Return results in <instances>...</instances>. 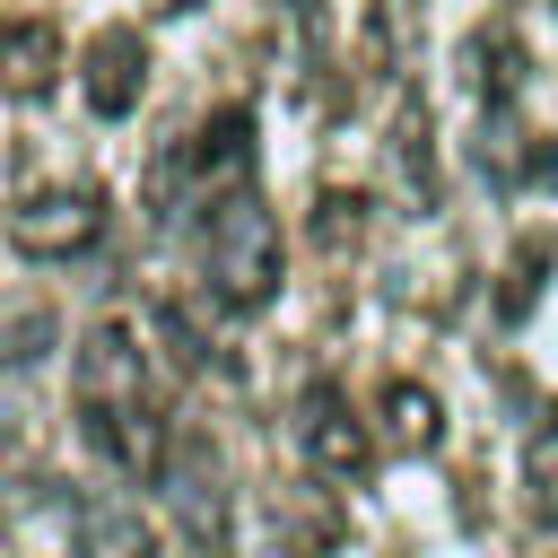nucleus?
Listing matches in <instances>:
<instances>
[{"mask_svg":"<svg viewBox=\"0 0 558 558\" xmlns=\"http://www.w3.org/2000/svg\"><path fill=\"white\" fill-rule=\"evenodd\" d=\"M78 427L122 480L166 471V410H157V366L131 331V314H96L78 340Z\"/></svg>","mask_w":558,"mask_h":558,"instance_id":"1","label":"nucleus"},{"mask_svg":"<svg viewBox=\"0 0 558 558\" xmlns=\"http://www.w3.org/2000/svg\"><path fill=\"white\" fill-rule=\"evenodd\" d=\"M279 270H288V244H279V218L235 183L201 209V279L218 288V305L253 314L279 296Z\"/></svg>","mask_w":558,"mask_h":558,"instance_id":"2","label":"nucleus"},{"mask_svg":"<svg viewBox=\"0 0 558 558\" xmlns=\"http://www.w3.org/2000/svg\"><path fill=\"white\" fill-rule=\"evenodd\" d=\"M105 227H113L105 183H35L9 209V244L35 253V262H78L87 244H105Z\"/></svg>","mask_w":558,"mask_h":558,"instance_id":"3","label":"nucleus"},{"mask_svg":"<svg viewBox=\"0 0 558 558\" xmlns=\"http://www.w3.org/2000/svg\"><path fill=\"white\" fill-rule=\"evenodd\" d=\"M296 445H305V462L331 471V480H357V471L375 462V427L349 410L340 384H305V401H296Z\"/></svg>","mask_w":558,"mask_h":558,"instance_id":"4","label":"nucleus"},{"mask_svg":"<svg viewBox=\"0 0 558 558\" xmlns=\"http://www.w3.org/2000/svg\"><path fill=\"white\" fill-rule=\"evenodd\" d=\"M157 480H166V506H174L183 541L218 558V549H227V471H218V453L192 436V445H174V453H166V471H157Z\"/></svg>","mask_w":558,"mask_h":558,"instance_id":"5","label":"nucleus"},{"mask_svg":"<svg viewBox=\"0 0 558 558\" xmlns=\"http://www.w3.org/2000/svg\"><path fill=\"white\" fill-rule=\"evenodd\" d=\"M78 87H87V113L96 122H122L140 96H148V35L140 26H105L78 61Z\"/></svg>","mask_w":558,"mask_h":558,"instance_id":"6","label":"nucleus"},{"mask_svg":"<svg viewBox=\"0 0 558 558\" xmlns=\"http://www.w3.org/2000/svg\"><path fill=\"white\" fill-rule=\"evenodd\" d=\"M174 174H183L192 192H209V201L235 192V183L253 174V113H244V105H218V113L192 131V148L174 157Z\"/></svg>","mask_w":558,"mask_h":558,"instance_id":"7","label":"nucleus"},{"mask_svg":"<svg viewBox=\"0 0 558 558\" xmlns=\"http://www.w3.org/2000/svg\"><path fill=\"white\" fill-rule=\"evenodd\" d=\"M61 78V35H52V17H9L0 26V96H44Z\"/></svg>","mask_w":558,"mask_h":558,"instance_id":"8","label":"nucleus"},{"mask_svg":"<svg viewBox=\"0 0 558 558\" xmlns=\"http://www.w3.org/2000/svg\"><path fill=\"white\" fill-rule=\"evenodd\" d=\"M78 558H157V532L122 497H96V506H78Z\"/></svg>","mask_w":558,"mask_h":558,"instance_id":"9","label":"nucleus"},{"mask_svg":"<svg viewBox=\"0 0 558 558\" xmlns=\"http://www.w3.org/2000/svg\"><path fill=\"white\" fill-rule=\"evenodd\" d=\"M375 418H384V445H392V453H427V445L445 436V410H436L427 384H384Z\"/></svg>","mask_w":558,"mask_h":558,"instance_id":"10","label":"nucleus"},{"mask_svg":"<svg viewBox=\"0 0 558 558\" xmlns=\"http://www.w3.org/2000/svg\"><path fill=\"white\" fill-rule=\"evenodd\" d=\"M279 532H288L296 558H323V549H340L349 523H340V506H331L323 488H288V497H279Z\"/></svg>","mask_w":558,"mask_h":558,"instance_id":"11","label":"nucleus"},{"mask_svg":"<svg viewBox=\"0 0 558 558\" xmlns=\"http://www.w3.org/2000/svg\"><path fill=\"white\" fill-rule=\"evenodd\" d=\"M523 506H532V523L558 532V410L523 436Z\"/></svg>","mask_w":558,"mask_h":558,"instance_id":"12","label":"nucleus"},{"mask_svg":"<svg viewBox=\"0 0 558 558\" xmlns=\"http://www.w3.org/2000/svg\"><path fill=\"white\" fill-rule=\"evenodd\" d=\"M471 61H480V96H488V113H506V96L523 87V44H514L506 26H488V35H471Z\"/></svg>","mask_w":558,"mask_h":558,"instance_id":"13","label":"nucleus"},{"mask_svg":"<svg viewBox=\"0 0 558 558\" xmlns=\"http://www.w3.org/2000/svg\"><path fill=\"white\" fill-rule=\"evenodd\" d=\"M541 270H549V244H541V235H523V244H514V262H506V288H497V314H506V323L541 296Z\"/></svg>","mask_w":558,"mask_h":558,"instance_id":"14","label":"nucleus"},{"mask_svg":"<svg viewBox=\"0 0 558 558\" xmlns=\"http://www.w3.org/2000/svg\"><path fill=\"white\" fill-rule=\"evenodd\" d=\"M392 148H401V174H410V192H418V201H436V166H427V113H418V105H401V131H392Z\"/></svg>","mask_w":558,"mask_h":558,"instance_id":"15","label":"nucleus"},{"mask_svg":"<svg viewBox=\"0 0 558 558\" xmlns=\"http://www.w3.org/2000/svg\"><path fill=\"white\" fill-rule=\"evenodd\" d=\"M314 235H323L331 253H349V244L366 235V201H357V192H323V201H314Z\"/></svg>","mask_w":558,"mask_h":558,"instance_id":"16","label":"nucleus"}]
</instances>
